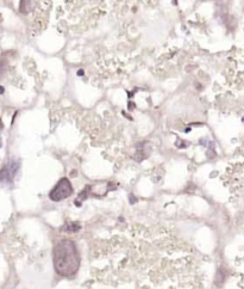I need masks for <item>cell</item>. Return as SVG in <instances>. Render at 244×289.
<instances>
[{
	"label": "cell",
	"instance_id": "5",
	"mask_svg": "<svg viewBox=\"0 0 244 289\" xmlns=\"http://www.w3.org/2000/svg\"><path fill=\"white\" fill-rule=\"evenodd\" d=\"M6 69H7V62H6V60L0 59V78L5 74Z\"/></svg>",
	"mask_w": 244,
	"mask_h": 289
},
{
	"label": "cell",
	"instance_id": "2",
	"mask_svg": "<svg viewBox=\"0 0 244 289\" xmlns=\"http://www.w3.org/2000/svg\"><path fill=\"white\" fill-rule=\"evenodd\" d=\"M73 193V187H72V183L69 182L68 178H61L57 184L54 187V189L50 191L49 193V197L51 201L54 202H60L62 199L69 197L70 195Z\"/></svg>",
	"mask_w": 244,
	"mask_h": 289
},
{
	"label": "cell",
	"instance_id": "1",
	"mask_svg": "<svg viewBox=\"0 0 244 289\" xmlns=\"http://www.w3.org/2000/svg\"><path fill=\"white\" fill-rule=\"evenodd\" d=\"M54 269L61 277H73L80 268V255L75 243L70 239H61L53 250Z\"/></svg>",
	"mask_w": 244,
	"mask_h": 289
},
{
	"label": "cell",
	"instance_id": "3",
	"mask_svg": "<svg viewBox=\"0 0 244 289\" xmlns=\"http://www.w3.org/2000/svg\"><path fill=\"white\" fill-rule=\"evenodd\" d=\"M18 170V164L12 161L8 165H6L1 171H0V182L2 183H10L13 181V177Z\"/></svg>",
	"mask_w": 244,
	"mask_h": 289
},
{
	"label": "cell",
	"instance_id": "4",
	"mask_svg": "<svg viewBox=\"0 0 244 289\" xmlns=\"http://www.w3.org/2000/svg\"><path fill=\"white\" fill-rule=\"evenodd\" d=\"M79 229H80V225H79V224H75V222L67 224V226L63 227V231H66V232H70V233H73V232H78Z\"/></svg>",
	"mask_w": 244,
	"mask_h": 289
},
{
	"label": "cell",
	"instance_id": "6",
	"mask_svg": "<svg viewBox=\"0 0 244 289\" xmlns=\"http://www.w3.org/2000/svg\"><path fill=\"white\" fill-rule=\"evenodd\" d=\"M2 92H4V87L0 86V93H2Z\"/></svg>",
	"mask_w": 244,
	"mask_h": 289
}]
</instances>
